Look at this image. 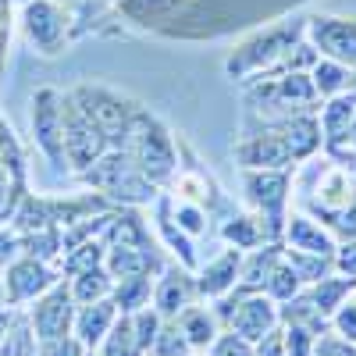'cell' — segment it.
Returning a JSON list of instances; mask_svg holds the SVG:
<instances>
[{
	"instance_id": "cell-9",
	"label": "cell",
	"mask_w": 356,
	"mask_h": 356,
	"mask_svg": "<svg viewBox=\"0 0 356 356\" xmlns=\"http://www.w3.org/2000/svg\"><path fill=\"white\" fill-rule=\"evenodd\" d=\"M314 36L324 54H332L335 61L356 65V25L342 18H314Z\"/></svg>"
},
{
	"instance_id": "cell-5",
	"label": "cell",
	"mask_w": 356,
	"mask_h": 356,
	"mask_svg": "<svg viewBox=\"0 0 356 356\" xmlns=\"http://www.w3.org/2000/svg\"><path fill=\"white\" fill-rule=\"evenodd\" d=\"M104 150V129L86 111H65V154L75 168H89Z\"/></svg>"
},
{
	"instance_id": "cell-17",
	"label": "cell",
	"mask_w": 356,
	"mask_h": 356,
	"mask_svg": "<svg viewBox=\"0 0 356 356\" xmlns=\"http://www.w3.org/2000/svg\"><path fill=\"white\" fill-rule=\"evenodd\" d=\"M97 356H146L139 335H136V324L132 314H118L114 328L107 332V339L97 346Z\"/></svg>"
},
{
	"instance_id": "cell-19",
	"label": "cell",
	"mask_w": 356,
	"mask_h": 356,
	"mask_svg": "<svg viewBox=\"0 0 356 356\" xmlns=\"http://www.w3.org/2000/svg\"><path fill=\"white\" fill-rule=\"evenodd\" d=\"M307 285L300 282V275L292 271V264L285 260V253H282V260L271 267V275H267V282H264V296H271L275 303H285V300H292L296 292H303Z\"/></svg>"
},
{
	"instance_id": "cell-27",
	"label": "cell",
	"mask_w": 356,
	"mask_h": 356,
	"mask_svg": "<svg viewBox=\"0 0 356 356\" xmlns=\"http://www.w3.org/2000/svg\"><path fill=\"white\" fill-rule=\"evenodd\" d=\"M207 356H257V349L246 339H239L235 332H221L214 339V346L207 349Z\"/></svg>"
},
{
	"instance_id": "cell-40",
	"label": "cell",
	"mask_w": 356,
	"mask_h": 356,
	"mask_svg": "<svg viewBox=\"0 0 356 356\" xmlns=\"http://www.w3.org/2000/svg\"><path fill=\"white\" fill-rule=\"evenodd\" d=\"M193 356H203V353H193Z\"/></svg>"
},
{
	"instance_id": "cell-20",
	"label": "cell",
	"mask_w": 356,
	"mask_h": 356,
	"mask_svg": "<svg viewBox=\"0 0 356 356\" xmlns=\"http://www.w3.org/2000/svg\"><path fill=\"white\" fill-rule=\"evenodd\" d=\"M289 157H292V154H289L285 139H275V136H264V139L250 143L246 150H243V161H246L250 168H282Z\"/></svg>"
},
{
	"instance_id": "cell-16",
	"label": "cell",
	"mask_w": 356,
	"mask_h": 356,
	"mask_svg": "<svg viewBox=\"0 0 356 356\" xmlns=\"http://www.w3.org/2000/svg\"><path fill=\"white\" fill-rule=\"evenodd\" d=\"M68 289H72V300H75V307H86V303L107 300V296L114 292V275H111L107 267L100 264V267H89V271L75 275V278L68 282Z\"/></svg>"
},
{
	"instance_id": "cell-38",
	"label": "cell",
	"mask_w": 356,
	"mask_h": 356,
	"mask_svg": "<svg viewBox=\"0 0 356 356\" xmlns=\"http://www.w3.org/2000/svg\"><path fill=\"white\" fill-rule=\"evenodd\" d=\"M0 307H8V292H4V278H0Z\"/></svg>"
},
{
	"instance_id": "cell-18",
	"label": "cell",
	"mask_w": 356,
	"mask_h": 356,
	"mask_svg": "<svg viewBox=\"0 0 356 356\" xmlns=\"http://www.w3.org/2000/svg\"><path fill=\"white\" fill-rule=\"evenodd\" d=\"M104 257H107V250H104V243H97V239H86V243H79V246H72V250H65L61 257V264H57V271H61V278L68 275V278H75V275H82V271H89V267H100L104 264Z\"/></svg>"
},
{
	"instance_id": "cell-23",
	"label": "cell",
	"mask_w": 356,
	"mask_h": 356,
	"mask_svg": "<svg viewBox=\"0 0 356 356\" xmlns=\"http://www.w3.org/2000/svg\"><path fill=\"white\" fill-rule=\"evenodd\" d=\"M104 243H107V246H139V250H150V243H146V235H143V225H139L136 218L107 221Z\"/></svg>"
},
{
	"instance_id": "cell-29",
	"label": "cell",
	"mask_w": 356,
	"mask_h": 356,
	"mask_svg": "<svg viewBox=\"0 0 356 356\" xmlns=\"http://www.w3.org/2000/svg\"><path fill=\"white\" fill-rule=\"evenodd\" d=\"M314 82H317V89L321 93H339V89L346 86V72H342V65H317V72H314Z\"/></svg>"
},
{
	"instance_id": "cell-13",
	"label": "cell",
	"mask_w": 356,
	"mask_h": 356,
	"mask_svg": "<svg viewBox=\"0 0 356 356\" xmlns=\"http://www.w3.org/2000/svg\"><path fill=\"white\" fill-rule=\"evenodd\" d=\"M104 267L118 278H136V275H154L157 271V260L150 250H139V246H111L104 257Z\"/></svg>"
},
{
	"instance_id": "cell-21",
	"label": "cell",
	"mask_w": 356,
	"mask_h": 356,
	"mask_svg": "<svg viewBox=\"0 0 356 356\" xmlns=\"http://www.w3.org/2000/svg\"><path fill=\"white\" fill-rule=\"evenodd\" d=\"M225 239L235 250H257L264 243H271V235H267V228H264L260 218H235V221L225 225Z\"/></svg>"
},
{
	"instance_id": "cell-30",
	"label": "cell",
	"mask_w": 356,
	"mask_h": 356,
	"mask_svg": "<svg viewBox=\"0 0 356 356\" xmlns=\"http://www.w3.org/2000/svg\"><path fill=\"white\" fill-rule=\"evenodd\" d=\"M310 356H356V346L346 342L342 335H321L314 342V353Z\"/></svg>"
},
{
	"instance_id": "cell-37",
	"label": "cell",
	"mask_w": 356,
	"mask_h": 356,
	"mask_svg": "<svg viewBox=\"0 0 356 356\" xmlns=\"http://www.w3.org/2000/svg\"><path fill=\"white\" fill-rule=\"evenodd\" d=\"M0 356H15V349H11V339H4V342H0Z\"/></svg>"
},
{
	"instance_id": "cell-6",
	"label": "cell",
	"mask_w": 356,
	"mask_h": 356,
	"mask_svg": "<svg viewBox=\"0 0 356 356\" xmlns=\"http://www.w3.org/2000/svg\"><path fill=\"white\" fill-rule=\"evenodd\" d=\"M239 271H243V250H225L221 257H214L207 267H200L196 275V289H200V300H221L235 289L239 282Z\"/></svg>"
},
{
	"instance_id": "cell-10",
	"label": "cell",
	"mask_w": 356,
	"mask_h": 356,
	"mask_svg": "<svg viewBox=\"0 0 356 356\" xmlns=\"http://www.w3.org/2000/svg\"><path fill=\"white\" fill-rule=\"evenodd\" d=\"M175 321H178V328H182L186 342L193 346V353H207V349L214 346V339L221 335V324H218L214 307H200V303H193V307H186L182 314H178Z\"/></svg>"
},
{
	"instance_id": "cell-35",
	"label": "cell",
	"mask_w": 356,
	"mask_h": 356,
	"mask_svg": "<svg viewBox=\"0 0 356 356\" xmlns=\"http://www.w3.org/2000/svg\"><path fill=\"white\" fill-rule=\"evenodd\" d=\"M175 221L182 225L186 232H193V235H196V232H203V214H200V211H193V207H178V218H175Z\"/></svg>"
},
{
	"instance_id": "cell-25",
	"label": "cell",
	"mask_w": 356,
	"mask_h": 356,
	"mask_svg": "<svg viewBox=\"0 0 356 356\" xmlns=\"http://www.w3.org/2000/svg\"><path fill=\"white\" fill-rule=\"evenodd\" d=\"M150 356H193V346L186 342L182 328H178V321H164V324H161Z\"/></svg>"
},
{
	"instance_id": "cell-8",
	"label": "cell",
	"mask_w": 356,
	"mask_h": 356,
	"mask_svg": "<svg viewBox=\"0 0 356 356\" xmlns=\"http://www.w3.org/2000/svg\"><path fill=\"white\" fill-rule=\"evenodd\" d=\"M285 250L296 253H317V257H335V239L328 228H321L317 221H310L307 214H292L285 225Z\"/></svg>"
},
{
	"instance_id": "cell-11",
	"label": "cell",
	"mask_w": 356,
	"mask_h": 356,
	"mask_svg": "<svg viewBox=\"0 0 356 356\" xmlns=\"http://www.w3.org/2000/svg\"><path fill=\"white\" fill-rule=\"evenodd\" d=\"M278 324H296V328H307L310 335H328V328H332V321L324 317L321 310H317V303L310 300V292L303 289V292H296L292 300H285V303H278Z\"/></svg>"
},
{
	"instance_id": "cell-7",
	"label": "cell",
	"mask_w": 356,
	"mask_h": 356,
	"mask_svg": "<svg viewBox=\"0 0 356 356\" xmlns=\"http://www.w3.org/2000/svg\"><path fill=\"white\" fill-rule=\"evenodd\" d=\"M118 321V307L114 300H97V303H86V307H75V321H72V335L82 342V349H97L107 332L114 328Z\"/></svg>"
},
{
	"instance_id": "cell-32",
	"label": "cell",
	"mask_w": 356,
	"mask_h": 356,
	"mask_svg": "<svg viewBox=\"0 0 356 356\" xmlns=\"http://www.w3.org/2000/svg\"><path fill=\"white\" fill-rule=\"evenodd\" d=\"M257 356H289V346H285V328H282V324H278V328L275 332H267L257 346Z\"/></svg>"
},
{
	"instance_id": "cell-3",
	"label": "cell",
	"mask_w": 356,
	"mask_h": 356,
	"mask_svg": "<svg viewBox=\"0 0 356 356\" xmlns=\"http://www.w3.org/2000/svg\"><path fill=\"white\" fill-rule=\"evenodd\" d=\"M33 132L43 146V154L54 161V168H65L68 154H65V111L57 107V93L43 89L33 104Z\"/></svg>"
},
{
	"instance_id": "cell-1",
	"label": "cell",
	"mask_w": 356,
	"mask_h": 356,
	"mask_svg": "<svg viewBox=\"0 0 356 356\" xmlns=\"http://www.w3.org/2000/svg\"><path fill=\"white\" fill-rule=\"evenodd\" d=\"M29 324L40 342H50V339H65L72 335V321H75V300H72V289L65 282H57L54 289H47L40 300H33L29 307Z\"/></svg>"
},
{
	"instance_id": "cell-33",
	"label": "cell",
	"mask_w": 356,
	"mask_h": 356,
	"mask_svg": "<svg viewBox=\"0 0 356 356\" xmlns=\"http://www.w3.org/2000/svg\"><path fill=\"white\" fill-rule=\"evenodd\" d=\"M335 271L356 278V239H346V246L335 250Z\"/></svg>"
},
{
	"instance_id": "cell-15",
	"label": "cell",
	"mask_w": 356,
	"mask_h": 356,
	"mask_svg": "<svg viewBox=\"0 0 356 356\" xmlns=\"http://www.w3.org/2000/svg\"><path fill=\"white\" fill-rule=\"evenodd\" d=\"M111 300L118 307V314H136L143 307L154 303V278L150 275H136V278H118Z\"/></svg>"
},
{
	"instance_id": "cell-14",
	"label": "cell",
	"mask_w": 356,
	"mask_h": 356,
	"mask_svg": "<svg viewBox=\"0 0 356 356\" xmlns=\"http://www.w3.org/2000/svg\"><path fill=\"white\" fill-rule=\"evenodd\" d=\"M307 292H310V300L317 303V310L332 321V314L349 300V296H356V278H349V275H339V278L324 275L321 282L307 285Z\"/></svg>"
},
{
	"instance_id": "cell-24",
	"label": "cell",
	"mask_w": 356,
	"mask_h": 356,
	"mask_svg": "<svg viewBox=\"0 0 356 356\" xmlns=\"http://www.w3.org/2000/svg\"><path fill=\"white\" fill-rule=\"evenodd\" d=\"M317 143H321V136H317V125L310 122V118H300V122H292V125L285 129V146H289L292 157L314 154Z\"/></svg>"
},
{
	"instance_id": "cell-22",
	"label": "cell",
	"mask_w": 356,
	"mask_h": 356,
	"mask_svg": "<svg viewBox=\"0 0 356 356\" xmlns=\"http://www.w3.org/2000/svg\"><path fill=\"white\" fill-rule=\"evenodd\" d=\"M285 260L292 264V271L300 275L303 285H314L321 282L324 275H332L335 271V257H317V253H296V250H282Z\"/></svg>"
},
{
	"instance_id": "cell-26",
	"label": "cell",
	"mask_w": 356,
	"mask_h": 356,
	"mask_svg": "<svg viewBox=\"0 0 356 356\" xmlns=\"http://www.w3.org/2000/svg\"><path fill=\"white\" fill-rule=\"evenodd\" d=\"M356 122V104L353 100H335L328 111H324V132H328V139H342Z\"/></svg>"
},
{
	"instance_id": "cell-34",
	"label": "cell",
	"mask_w": 356,
	"mask_h": 356,
	"mask_svg": "<svg viewBox=\"0 0 356 356\" xmlns=\"http://www.w3.org/2000/svg\"><path fill=\"white\" fill-rule=\"evenodd\" d=\"M18 253H22V239H15L11 232L0 228V267H11L18 260Z\"/></svg>"
},
{
	"instance_id": "cell-28",
	"label": "cell",
	"mask_w": 356,
	"mask_h": 356,
	"mask_svg": "<svg viewBox=\"0 0 356 356\" xmlns=\"http://www.w3.org/2000/svg\"><path fill=\"white\" fill-rule=\"evenodd\" d=\"M332 328H335V335H342L346 342L356 346V300H353V296L332 314Z\"/></svg>"
},
{
	"instance_id": "cell-39",
	"label": "cell",
	"mask_w": 356,
	"mask_h": 356,
	"mask_svg": "<svg viewBox=\"0 0 356 356\" xmlns=\"http://www.w3.org/2000/svg\"><path fill=\"white\" fill-rule=\"evenodd\" d=\"M82 356H97V353H93V349H86V353H82Z\"/></svg>"
},
{
	"instance_id": "cell-12",
	"label": "cell",
	"mask_w": 356,
	"mask_h": 356,
	"mask_svg": "<svg viewBox=\"0 0 356 356\" xmlns=\"http://www.w3.org/2000/svg\"><path fill=\"white\" fill-rule=\"evenodd\" d=\"M25 25H29V36H33V43L47 54H54V47L61 43V33H65V25H61V11L50 8V4H29L25 11Z\"/></svg>"
},
{
	"instance_id": "cell-4",
	"label": "cell",
	"mask_w": 356,
	"mask_h": 356,
	"mask_svg": "<svg viewBox=\"0 0 356 356\" xmlns=\"http://www.w3.org/2000/svg\"><path fill=\"white\" fill-rule=\"evenodd\" d=\"M200 300V289H196V278L189 275V267H168L161 271V278H154V310L164 317V321H175L186 307H193Z\"/></svg>"
},
{
	"instance_id": "cell-31",
	"label": "cell",
	"mask_w": 356,
	"mask_h": 356,
	"mask_svg": "<svg viewBox=\"0 0 356 356\" xmlns=\"http://www.w3.org/2000/svg\"><path fill=\"white\" fill-rule=\"evenodd\" d=\"M82 342L75 335H65V339H50V342H40V356H82Z\"/></svg>"
},
{
	"instance_id": "cell-36",
	"label": "cell",
	"mask_w": 356,
	"mask_h": 356,
	"mask_svg": "<svg viewBox=\"0 0 356 356\" xmlns=\"http://www.w3.org/2000/svg\"><path fill=\"white\" fill-rule=\"evenodd\" d=\"M15 321H18L15 307H0V342H4V339L11 335V328H15Z\"/></svg>"
},
{
	"instance_id": "cell-2",
	"label": "cell",
	"mask_w": 356,
	"mask_h": 356,
	"mask_svg": "<svg viewBox=\"0 0 356 356\" xmlns=\"http://www.w3.org/2000/svg\"><path fill=\"white\" fill-rule=\"evenodd\" d=\"M61 282V271H54L47 260L36 257H18L8 275H4V292H8V307H22V303H33L47 289H54Z\"/></svg>"
}]
</instances>
